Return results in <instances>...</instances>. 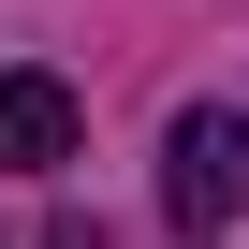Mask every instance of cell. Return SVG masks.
Returning a JSON list of instances; mask_svg holds the SVG:
<instances>
[{
    "instance_id": "obj_1",
    "label": "cell",
    "mask_w": 249,
    "mask_h": 249,
    "mask_svg": "<svg viewBox=\"0 0 249 249\" xmlns=\"http://www.w3.org/2000/svg\"><path fill=\"white\" fill-rule=\"evenodd\" d=\"M161 205H176V234H234V205H249V103H191L176 117Z\"/></svg>"
},
{
    "instance_id": "obj_2",
    "label": "cell",
    "mask_w": 249,
    "mask_h": 249,
    "mask_svg": "<svg viewBox=\"0 0 249 249\" xmlns=\"http://www.w3.org/2000/svg\"><path fill=\"white\" fill-rule=\"evenodd\" d=\"M0 161L15 176H59L73 161V88L59 73H0Z\"/></svg>"
},
{
    "instance_id": "obj_3",
    "label": "cell",
    "mask_w": 249,
    "mask_h": 249,
    "mask_svg": "<svg viewBox=\"0 0 249 249\" xmlns=\"http://www.w3.org/2000/svg\"><path fill=\"white\" fill-rule=\"evenodd\" d=\"M44 249H103V220H59V234H44Z\"/></svg>"
}]
</instances>
